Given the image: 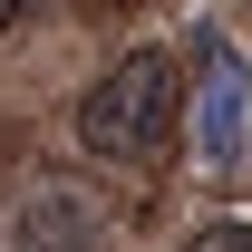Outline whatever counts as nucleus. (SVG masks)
I'll return each instance as SVG.
<instances>
[{"instance_id":"39448f33","label":"nucleus","mask_w":252,"mask_h":252,"mask_svg":"<svg viewBox=\"0 0 252 252\" xmlns=\"http://www.w3.org/2000/svg\"><path fill=\"white\" fill-rule=\"evenodd\" d=\"M20 10H30V0H0V20H20Z\"/></svg>"},{"instance_id":"f257e3e1","label":"nucleus","mask_w":252,"mask_h":252,"mask_svg":"<svg viewBox=\"0 0 252 252\" xmlns=\"http://www.w3.org/2000/svg\"><path fill=\"white\" fill-rule=\"evenodd\" d=\"M175 97H185V88H175V59H165V49H126V59L78 97L88 156H117V165L156 156L165 136H175Z\"/></svg>"},{"instance_id":"7ed1b4c3","label":"nucleus","mask_w":252,"mask_h":252,"mask_svg":"<svg viewBox=\"0 0 252 252\" xmlns=\"http://www.w3.org/2000/svg\"><path fill=\"white\" fill-rule=\"evenodd\" d=\"M0 252H97V204L78 185H30L0 223Z\"/></svg>"},{"instance_id":"20e7f679","label":"nucleus","mask_w":252,"mask_h":252,"mask_svg":"<svg viewBox=\"0 0 252 252\" xmlns=\"http://www.w3.org/2000/svg\"><path fill=\"white\" fill-rule=\"evenodd\" d=\"M175 252H252V214H223V223H204V233H185Z\"/></svg>"},{"instance_id":"f03ea898","label":"nucleus","mask_w":252,"mask_h":252,"mask_svg":"<svg viewBox=\"0 0 252 252\" xmlns=\"http://www.w3.org/2000/svg\"><path fill=\"white\" fill-rule=\"evenodd\" d=\"M243 126H252V68L223 49V30H204V78H194V156L233 165L243 156Z\"/></svg>"}]
</instances>
